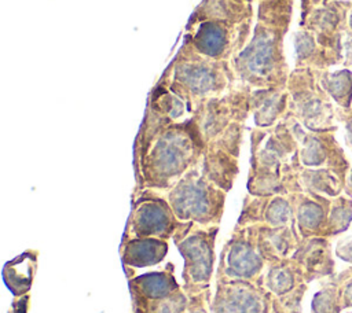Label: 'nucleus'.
I'll list each match as a JSON object with an SVG mask.
<instances>
[{"mask_svg":"<svg viewBox=\"0 0 352 313\" xmlns=\"http://www.w3.org/2000/svg\"><path fill=\"white\" fill-rule=\"evenodd\" d=\"M348 130H349V137H351V140H352V124L348 125Z\"/></svg>","mask_w":352,"mask_h":313,"instance_id":"nucleus-19","label":"nucleus"},{"mask_svg":"<svg viewBox=\"0 0 352 313\" xmlns=\"http://www.w3.org/2000/svg\"><path fill=\"white\" fill-rule=\"evenodd\" d=\"M176 216L165 200L158 198L144 199L136 203L129 220L132 237H160L173 236L179 228Z\"/></svg>","mask_w":352,"mask_h":313,"instance_id":"nucleus-6","label":"nucleus"},{"mask_svg":"<svg viewBox=\"0 0 352 313\" xmlns=\"http://www.w3.org/2000/svg\"><path fill=\"white\" fill-rule=\"evenodd\" d=\"M312 309L315 313H333L334 312V298L329 291H320L315 295L312 302Z\"/></svg>","mask_w":352,"mask_h":313,"instance_id":"nucleus-13","label":"nucleus"},{"mask_svg":"<svg viewBox=\"0 0 352 313\" xmlns=\"http://www.w3.org/2000/svg\"><path fill=\"white\" fill-rule=\"evenodd\" d=\"M206 294H208V290L197 295H191L188 306L183 313H208L205 309V299H204Z\"/></svg>","mask_w":352,"mask_h":313,"instance_id":"nucleus-15","label":"nucleus"},{"mask_svg":"<svg viewBox=\"0 0 352 313\" xmlns=\"http://www.w3.org/2000/svg\"><path fill=\"white\" fill-rule=\"evenodd\" d=\"M268 294L261 281L217 277V290L212 302L213 313H264Z\"/></svg>","mask_w":352,"mask_h":313,"instance_id":"nucleus-5","label":"nucleus"},{"mask_svg":"<svg viewBox=\"0 0 352 313\" xmlns=\"http://www.w3.org/2000/svg\"><path fill=\"white\" fill-rule=\"evenodd\" d=\"M168 253V243L160 237H132L122 246V261L129 266L160 264Z\"/></svg>","mask_w":352,"mask_h":313,"instance_id":"nucleus-7","label":"nucleus"},{"mask_svg":"<svg viewBox=\"0 0 352 313\" xmlns=\"http://www.w3.org/2000/svg\"><path fill=\"white\" fill-rule=\"evenodd\" d=\"M28 302H29V295L28 294L18 297L12 302L10 313H26L28 312Z\"/></svg>","mask_w":352,"mask_h":313,"instance_id":"nucleus-17","label":"nucleus"},{"mask_svg":"<svg viewBox=\"0 0 352 313\" xmlns=\"http://www.w3.org/2000/svg\"><path fill=\"white\" fill-rule=\"evenodd\" d=\"M292 217V209L289 203L280 198H275L263 210L261 220L270 227H283Z\"/></svg>","mask_w":352,"mask_h":313,"instance_id":"nucleus-11","label":"nucleus"},{"mask_svg":"<svg viewBox=\"0 0 352 313\" xmlns=\"http://www.w3.org/2000/svg\"><path fill=\"white\" fill-rule=\"evenodd\" d=\"M217 225L198 229L192 221L180 224L173 235L175 244L184 258V290L197 295L209 288L214 264V239Z\"/></svg>","mask_w":352,"mask_h":313,"instance_id":"nucleus-1","label":"nucleus"},{"mask_svg":"<svg viewBox=\"0 0 352 313\" xmlns=\"http://www.w3.org/2000/svg\"><path fill=\"white\" fill-rule=\"evenodd\" d=\"M322 147L316 140H312L304 151V162L308 165H318L322 162Z\"/></svg>","mask_w":352,"mask_h":313,"instance_id":"nucleus-14","label":"nucleus"},{"mask_svg":"<svg viewBox=\"0 0 352 313\" xmlns=\"http://www.w3.org/2000/svg\"><path fill=\"white\" fill-rule=\"evenodd\" d=\"M192 143L183 129L173 128L160 136L147 156L146 178L151 187L166 188L183 174L192 158Z\"/></svg>","mask_w":352,"mask_h":313,"instance_id":"nucleus-3","label":"nucleus"},{"mask_svg":"<svg viewBox=\"0 0 352 313\" xmlns=\"http://www.w3.org/2000/svg\"><path fill=\"white\" fill-rule=\"evenodd\" d=\"M131 290L133 295L143 299H162L179 291V284L172 275V269H169L146 273L132 279Z\"/></svg>","mask_w":352,"mask_h":313,"instance_id":"nucleus-9","label":"nucleus"},{"mask_svg":"<svg viewBox=\"0 0 352 313\" xmlns=\"http://www.w3.org/2000/svg\"><path fill=\"white\" fill-rule=\"evenodd\" d=\"M168 199L175 216L182 221L210 227L221 220L224 192L214 188L195 169L173 187Z\"/></svg>","mask_w":352,"mask_h":313,"instance_id":"nucleus-2","label":"nucleus"},{"mask_svg":"<svg viewBox=\"0 0 352 313\" xmlns=\"http://www.w3.org/2000/svg\"><path fill=\"white\" fill-rule=\"evenodd\" d=\"M351 218H352L351 211H346L345 209H341V207H340V209H336V210L333 211L331 224H333V227H336L337 231H340V229L348 227Z\"/></svg>","mask_w":352,"mask_h":313,"instance_id":"nucleus-16","label":"nucleus"},{"mask_svg":"<svg viewBox=\"0 0 352 313\" xmlns=\"http://www.w3.org/2000/svg\"><path fill=\"white\" fill-rule=\"evenodd\" d=\"M322 218H323V211L315 203L307 202L298 209V222L301 228L314 229L320 224Z\"/></svg>","mask_w":352,"mask_h":313,"instance_id":"nucleus-12","label":"nucleus"},{"mask_svg":"<svg viewBox=\"0 0 352 313\" xmlns=\"http://www.w3.org/2000/svg\"><path fill=\"white\" fill-rule=\"evenodd\" d=\"M351 21H352V18H351Z\"/></svg>","mask_w":352,"mask_h":313,"instance_id":"nucleus-20","label":"nucleus"},{"mask_svg":"<svg viewBox=\"0 0 352 313\" xmlns=\"http://www.w3.org/2000/svg\"><path fill=\"white\" fill-rule=\"evenodd\" d=\"M264 261L257 246L254 225L236 228L223 248L217 277L256 281L260 279Z\"/></svg>","mask_w":352,"mask_h":313,"instance_id":"nucleus-4","label":"nucleus"},{"mask_svg":"<svg viewBox=\"0 0 352 313\" xmlns=\"http://www.w3.org/2000/svg\"><path fill=\"white\" fill-rule=\"evenodd\" d=\"M36 257L37 251H26L4 265V283L15 297L25 295L29 291L36 270Z\"/></svg>","mask_w":352,"mask_h":313,"instance_id":"nucleus-8","label":"nucleus"},{"mask_svg":"<svg viewBox=\"0 0 352 313\" xmlns=\"http://www.w3.org/2000/svg\"><path fill=\"white\" fill-rule=\"evenodd\" d=\"M345 298L348 299V302L352 305V283L346 287V290H345Z\"/></svg>","mask_w":352,"mask_h":313,"instance_id":"nucleus-18","label":"nucleus"},{"mask_svg":"<svg viewBox=\"0 0 352 313\" xmlns=\"http://www.w3.org/2000/svg\"><path fill=\"white\" fill-rule=\"evenodd\" d=\"M264 287L275 295L287 294L294 287V275L283 265H271L264 277Z\"/></svg>","mask_w":352,"mask_h":313,"instance_id":"nucleus-10","label":"nucleus"}]
</instances>
